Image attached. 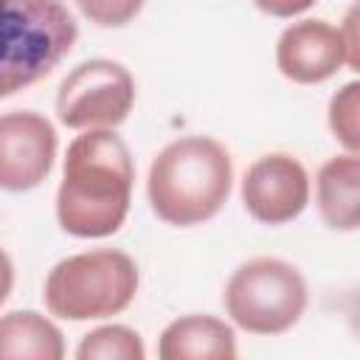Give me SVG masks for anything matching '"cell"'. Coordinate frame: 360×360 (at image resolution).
<instances>
[{
	"instance_id": "obj_12",
	"label": "cell",
	"mask_w": 360,
	"mask_h": 360,
	"mask_svg": "<svg viewBox=\"0 0 360 360\" xmlns=\"http://www.w3.org/2000/svg\"><path fill=\"white\" fill-rule=\"evenodd\" d=\"M0 354L3 357H34V360H62L65 340L53 321L34 309L6 312L0 321Z\"/></svg>"
},
{
	"instance_id": "obj_9",
	"label": "cell",
	"mask_w": 360,
	"mask_h": 360,
	"mask_svg": "<svg viewBox=\"0 0 360 360\" xmlns=\"http://www.w3.org/2000/svg\"><path fill=\"white\" fill-rule=\"evenodd\" d=\"M346 62L343 37L326 20L290 22L276 42V68L295 84H321Z\"/></svg>"
},
{
	"instance_id": "obj_14",
	"label": "cell",
	"mask_w": 360,
	"mask_h": 360,
	"mask_svg": "<svg viewBox=\"0 0 360 360\" xmlns=\"http://www.w3.org/2000/svg\"><path fill=\"white\" fill-rule=\"evenodd\" d=\"M326 121H329V129H332L335 141L343 149L360 155V79L346 82L329 98Z\"/></svg>"
},
{
	"instance_id": "obj_13",
	"label": "cell",
	"mask_w": 360,
	"mask_h": 360,
	"mask_svg": "<svg viewBox=\"0 0 360 360\" xmlns=\"http://www.w3.org/2000/svg\"><path fill=\"white\" fill-rule=\"evenodd\" d=\"M79 360H143L146 346L141 335L124 323H107L90 329L76 346Z\"/></svg>"
},
{
	"instance_id": "obj_11",
	"label": "cell",
	"mask_w": 360,
	"mask_h": 360,
	"mask_svg": "<svg viewBox=\"0 0 360 360\" xmlns=\"http://www.w3.org/2000/svg\"><path fill=\"white\" fill-rule=\"evenodd\" d=\"M315 202L326 228L357 231L360 228V155L329 158L315 177Z\"/></svg>"
},
{
	"instance_id": "obj_3",
	"label": "cell",
	"mask_w": 360,
	"mask_h": 360,
	"mask_svg": "<svg viewBox=\"0 0 360 360\" xmlns=\"http://www.w3.org/2000/svg\"><path fill=\"white\" fill-rule=\"evenodd\" d=\"M0 96L45 79L73 48L79 25L62 0H0Z\"/></svg>"
},
{
	"instance_id": "obj_8",
	"label": "cell",
	"mask_w": 360,
	"mask_h": 360,
	"mask_svg": "<svg viewBox=\"0 0 360 360\" xmlns=\"http://www.w3.org/2000/svg\"><path fill=\"white\" fill-rule=\"evenodd\" d=\"M56 129L34 110H11L0 118V186L31 191L53 169Z\"/></svg>"
},
{
	"instance_id": "obj_2",
	"label": "cell",
	"mask_w": 360,
	"mask_h": 360,
	"mask_svg": "<svg viewBox=\"0 0 360 360\" xmlns=\"http://www.w3.org/2000/svg\"><path fill=\"white\" fill-rule=\"evenodd\" d=\"M231 186L233 163L228 149L208 135H183L149 163L146 197L160 222L191 228L219 214Z\"/></svg>"
},
{
	"instance_id": "obj_6",
	"label": "cell",
	"mask_w": 360,
	"mask_h": 360,
	"mask_svg": "<svg viewBox=\"0 0 360 360\" xmlns=\"http://www.w3.org/2000/svg\"><path fill=\"white\" fill-rule=\"evenodd\" d=\"M135 107V79L112 59L76 65L56 90V118L68 129H115Z\"/></svg>"
},
{
	"instance_id": "obj_15",
	"label": "cell",
	"mask_w": 360,
	"mask_h": 360,
	"mask_svg": "<svg viewBox=\"0 0 360 360\" xmlns=\"http://www.w3.org/2000/svg\"><path fill=\"white\" fill-rule=\"evenodd\" d=\"M146 0H76L79 11L98 28H124L132 22Z\"/></svg>"
},
{
	"instance_id": "obj_18",
	"label": "cell",
	"mask_w": 360,
	"mask_h": 360,
	"mask_svg": "<svg viewBox=\"0 0 360 360\" xmlns=\"http://www.w3.org/2000/svg\"><path fill=\"white\" fill-rule=\"evenodd\" d=\"M349 323H352V329H354V335L360 340V292L354 295V304L349 307Z\"/></svg>"
},
{
	"instance_id": "obj_10",
	"label": "cell",
	"mask_w": 360,
	"mask_h": 360,
	"mask_svg": "<svg viewBox=\"0 0 360 360\" xmlns=\"http://www.w3.org/2000/svg\"><path fill=\"white\" fill-rule=\"evenodd\" d=\"M158 354L163 360H233L236 335L222 318L183 315L160 332Z\"/></svg>"
},
{
	"instance_id": "obj_5",
	"label": "cell",
	"mask_w": 360,
	"mask_h": 360,
	"mask_svg": "<svg viewBox=\"0 0 360 360\" xmlns=\"http://www.w3.org/2000/svg\"><path fill=\"white\" fill-rule=\"evenodd\" d=\"M309 301L301 270L276 256H259L239 264L222 292L231 321L250 335H284L292 329Z\"/></svg>"
},
{
	"instance_id": "obj_16",
	"label": "cell",
	"mask_w": 360,
	"mask_h": 360,
	"mask_svg": "<svg viewBox=\"0 0 360 360\" xmlns=\"http://www.w3.org/2000/svg\"><path fill=\"white\" fill-rule=\"evenodd\" d=\"M340 37H343V51H346V65L360 73V0L349 6L340 22Z\"/></svg>"
},
{
	"instance_id": "obj_4",
	"label": "cell",
	"mask_w": 360,
	"mask_h": 360,
	"mask_svg": "<svg viewBox=\"0 0 360 360\" xmlns=\"http://www.w3.org/2000/svg\"><path fill=\"white\" fill-rule=\"evenodd\" d=\"M141 276L129 253L98 248L56 262L42 284L45 309L62 321H101L124 312L138 292Z\"/></svg>"
},
{
	"instance_id": "obj_7",
	"label": "cell",
	"mask_w": 360,
	"mask_h": 360,
	"mask_svg": "<svg viewBox=\"0 0 360 360\" xmlns=\"http://www.w3.org/2000/svg\"><path fill=\"white\" fill-rule=\"evenodd\" d=\"M245 211L262 225H284L301 217L309 202V174L287 152L256 158L242 177Z\"/></svg>"
},
{
	"instance_id": "obj_1",
	"label": "cell",
	"mask_w": 360,
	"mask_h": 360,
	"mask_svg": "<svg viewBox=\"0 0 360 360\" xmlns=\"http://www.w3.org/2000/svg\"><path fill=\"white\" fill-rule=\"evenodd\" d=\"M135 163L112 129H82L68 146L56 188V222L76 239H104L121 231L132 202Z\"/></svg>"
},
{
	"instance_id": "obj_17",
	"label": "cell",
	"mask_w": 360,
	"mask_h": 360,
	"mask_svg": "<svg viewBox=\"0 0 360 360\" xmlns=\"http://www.w3.org/2000/svg\"><path fill=\"white\" fill-rule=\"evenodd\" d=\"M318 0H253V6L270 17L278 20H292L298 14H304L307 8H312Z\"/></svg>"
}]
</instances>
